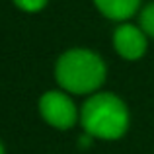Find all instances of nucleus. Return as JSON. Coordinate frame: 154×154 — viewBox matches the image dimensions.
<instances>
[{
	"label": "nucleus",
	"mask_w": 154,
	"mask_h": 154,
	"mask_svg": "<svg viewBox=\"0 0 154 154\" xmlns=\"http://www.w3.org/2000/svg\"><path fill=\"white\" fill-rule=\"evenodd\" d=\"M84 131L90 137L103 140H115L125 135L129 127L127 105L117 96L102 92L96 94L84 103L80 113Z\"/></svg>",
	"instance_id": "obj_1"
},
{
	"label": "nucleus",
	"mask_w": 154,
	"mask_h": 154,
	"mask_svg": "<svg viewBox=\"0 0 154 154\" xmlns=\"http://www.w3.org/2000/svg\"><path fill=\"white\" fill-rule=\"evenodd\" d=\"M55 74L60 88L72 94H90L103 84L105 64L96 53L88 49H72L60 55Z\"/></svg>",
	"instance_id": "obj_2"
},
{
	"label": "nucleus",
	"mask_w": 154,
	"mask_h": 154,
	"mask_svg": "<svg viewBox=\"0 0 154 154\" xmlns=\"http://www.w3.org/2000/svg\"><path fill=\"white\" fill-rule=\"evenodd\" d=\"M43 119L55 129H70L78 119V111L72 100L63 92H47L39 100Z\"/></svg>",
	"instance_id": "obj_3"
},
{
	"label": "nucleus",
	"mask_w": 154,
	"mask_h": 154,
	"mask_svg": "<svg viewBox=\"0 0 154 154\" xmlns=\"http://www.w3.org/2000/svg\"><path fill=\"white\" fill-rule=\"evenodd\" d=\"M115 51L127 60H137L146 53V33L135 26H119L113 33Z\"/></svg>",
	"instance_id": "obj_4"
},
{
	"label": "nucleus",
	"mask_w": 154,
	"mask_h": 154,
	"mask_svg": "<svg viewBox=\"0 0 154 154\" xmlns=\"http://www.w3.org/2000/svg\"><path fill=\"white\" fill-rule=\"evenodd\" d=\"M98 10L109 20H127L139 10L140 0H94Z\"/></svg>",
	"instance_id": "obj_5"
},
{
	"label": "nucleus",
	"mask_w": 154,
	"mask_h": 154,
	"mask_svg": "<svg viewBox=\"0 0 154 154\" xmlns=\"http://www.w3.org/2000/svg\"><path fill=\"white\" fill-rule=\"evenodd\" d=\"M140 29L146 35L154 37V2L148 4V6L140 12Z\"/></svg>",
	"instance_id": "obj_6"
},
{
	"label": "nucleus",
	"mask_w": 154,
	"mask_h": 154,
	"mask_svg": "<svg viewBox=\"0 0 154 154\" xmlns=\"http://www.w3.org/2000/svg\"><path fill=\"white\" fill-rule=\"evenodd\" d=\"M14 4L23 12H39L45 8L47 0H14Z\"/></svg>",
	"instance_id": "obj_7"
},
{
	"label": "nucleus",
	"mask_w": 154,
	"mask_h": 154,
	"mask_svg": "<svg viewBox=\"0 0 154 154\" xmlns=\"http://www.w3.org/2000/svg\"><path fill=\"white\" fill-rule=\"evenodd\" d=\"M0 154H4V146H2V143H0Z\"/></svg>",
	"instance_id": "obj_8"
}]
</instances>
